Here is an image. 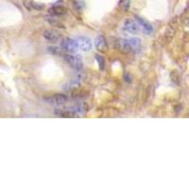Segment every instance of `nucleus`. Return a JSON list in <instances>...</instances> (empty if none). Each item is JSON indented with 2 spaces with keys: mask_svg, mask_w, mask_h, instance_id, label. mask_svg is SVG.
<instances>
[{
  "mask_svg": "<svg viewBox=\"0 0 189 189\" xmlns=\"http://www.w3.org/2000/svg\"><path fill=\"white\" fill-rule=\"evenodd\" d=\"M121 48L128 52H135L141 48V41L138 38H131V39H124L120 42Z\"/></svg>",
  "mask_w": 189,
  "mask_h": 189,
  "instance_id": "f257e3e1",
  "label": "nucleus"
},
{
  "mask_svg": "<svg viewBox=\"0 0 189 189\" xmlns=\"http://www.w3.org/2000/svg\"><path fill=\"white\" fill-rule=\"evenodd\" d=\"M63 58H65V62L68 63L73 69L80 71L81 68H82L83 63H82L81 59L80 58V56L73 55V54H66V55L63 56Z\"/></svg>",
  "mask_w": 189,
  "mask_h": 189,
  "instance_id": "f03ea898",
  "label": "nucleus"
},
{
  "mask_svg": "<svg viewBox=\"0 0 189 189\" xmlns=\"http://www.w3.org/2000/svg\"><path fill=\"white\" fill-rule=\"evenodd\" d=\"M44 100L47 103V104L58 106V105L65 104V103L68 100V97H67L66 95H63V94H57L55 96L45 98Z\"/></svg>",
  "mask_w": 189,
  "mask_h": 189,
  "instance_id": "7ed1b4c3",
  "label": "nucleus"
},
{
  "mask_svg": "<svg viewBox=\"0 0 189 189\" xmlns=\"http://www.w3.org/2000/svg\"><path fill=\"white\" fill-rule=\"evenodd\" d=\"M62 49H63L66 52L74 53L78 50V46L76 40L70 38H66L62 42Z\"/></svg>",
  "mask_w": 189,
  "mask_h": 189,
  "instance_id": "20e7f679",
  "label": "nucleus"
},
{
  "mask_svg": "<svg viewBox=\"0 0 189 189\" xmlns=\"http://www.w3.org/2000/svg\"><path fill=\"white\" fill-rule=\"evenodd\" d=\"M76 42L78 44V49H81L82 51H90L92 49V42L86 36H78L76 38Z\"/></svg>",
  "mask_w": 189,
  "mask_h": 189,
  "instance_id": "39448f33",
  "label": "nucleus"
},
{
  "mask_svg": "<svg viewBox=\"0 0 189 189\" xmlns=\"http://www.w3.org/2000/svg\"><path fill=\"white\" fill-rule=\"evenodd\" d=\"M124 30L128 31L130 33H133V34H136L139 32V26L138 24H136L134 21L131 20V19H127L125 20L124 22Z\"/></svg>",
  "mask_w": 189,
  "mask_h": 189,
  "instance_id": "423d86ee",
  "label": "nucleus"
},
{
  "mask_svg": "<svg viewBox=\"0 0 189 189\" xmlns=\"http://www.w3.org/2000/svg\"><path fill=\"white\" fill-rule=\"evenodd\" d=\"M44 37L46 39L47 41H50V42H58L60 38V35L59 32H57L56 30H46L44 31Z\"/></svg>",
  "mask_w": 189,
  "mask_h": 189,
  "instance_id": "0eeeda50",
  "label": "nucleus"
},
{
  "mask_svg": "<svg viewBox=\"0 0 189 189\" xmlns=\"http://www.w3.org/2000/svg\"><path fill=\"white\" fill-rule=\"evenodd\" d=\"M135 19H136V21L139 23V25L142 26V27H143V30H144V31L146 33H148V34L152 33L153 27H152L151 25L148 22V21H146L145 19L141 18V17H139V16H135Z\"/></svg>",
  "mask_w": 189,
  "mask_h": 189,
  "instance_id": "6e6552de",
  "label": "nucleus"
},
{
  "mask_svg": "<svg viewBox=\"0 0 189 189\" xmlns=\"http://www.w3.org/2000/svg\"><path fill=\"white\" fill-rule=\"evenodd\" d=\"M49 13L54 16H63L67 13V10L63 6H53L49 9Z\"/></svg>",
  "mask_w": 189,
  "mask_h": 189,
  "instance_id": "1a4fd4ad",
  "label": "nucleus"
},
{
  "mask_svg": "<svg viewBox=\"0 0 189 189\" xmlns=\"http://www.w3.org/2000/svg\"><path fill=\"white\" fill-rule=\"evenodd\" d=\"M95 45L96 47L98 48V50L99 51H102L104 52L107 50V48H108V46H107V43H106V40L105 38L100 35V36H98L96 38V41H95Z\"/></svg>",
  "mask_w": 189,
  "mask_h": 189,
  "instance_id": "9d476101",
  "label": "nucleus"
},
{
  "mask_svg": "<svg viewBox=\"0 0 189 189\" xmlns=\"http://www.w3.org/2000/svg\"><path fill=\"white\" fill-rule=\"evenodd\" d=\"M54 115L60 117H75L77 115L76 113L70 110H63V109H56L54 111Z\"/></svg>",
  "mask_w": 189,
  "mask_h": 189,
  "instance_id": "9b49d317",
  "label": "nucleus"
},
{
  "mask_svg": "<svg viewBox=\"0 0 189 189\" xmlns=\"http://www.w3.org/2000/svg\"><path fill=\"white\" fill-rule=\"evenodd\" d=\"M95 58H96V60H97V62H98V63L99 68H100L101 70H104V67H105V60H104V59H103V57L100 56V55H98V54H96V55H95Z\"/></svg>",
  "mask_w": 189,
  "mask_h": 189,
  "instance_id": "f8f14e48",
  "label": "nucleus"
},
{
  "mask_svg": "<svg viewBox=\"0 0 189 189\" xmlns=\"http://www.w3.org/2000/svg\"><path fill=\"white\" fill-rule=\"evenodd\" d=\"M47 50L49 53H51L53 55H60L62 53V49L60 47H57V46H48Z\"/></svg>",
  "mask_w": 189,
  "mask_h": 189,
  "instance_id": "ddd939ff",
  "label": "nucleus"
},
{
  "mask_svg": "<svg viewBox=\"0 0 189 189\" xmlns=\"http://www.w3.org/2000/svg\"><path fill=\"white\" fill-rule=\"evenodd\" d=\"M45 19L47 21V22L50 24V25H53V26H54V25L58 24V20H57L55 17H53V15H52V16H45Z\"/></svg>",
  "mask_w": 189,
  "mask_h": 189,
  "instance_id": "4468645a",
  "label": "nucleus"
},
{
  "mask_svg": "<svg viewBox=\"0 0 189 189\" xmlns=\"http://www.w3.org/2000/svg\"><path fill=\"white\" fill-rule=\"evenodd\" d=\"M30 8L35 9V10H42L43 9V6L42 5L36 4V3H33V2H30Z\"/></svg>",
  "mask_w": 189,
  "mask_h": 189,
  "instance_id": "2eb2a0df",
  "label": "nucleus"
}]
</instances>
